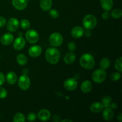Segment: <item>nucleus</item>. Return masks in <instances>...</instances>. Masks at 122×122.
Masks as SVG:
<instances>
[{
  "mask_svg": "<svg viewBox=\"0 0 122 122\" xmlns=\"http://www.w3.org/2000/svg\"><path fill=\"white\" fill-rule=\"evenodd\" d=\"M45 57L50 64H57L60 58V53L57 48H50L45 52Z\"/></svg>",
  "mask_w": 122,
  "mask_h": 122,
  "instance_id": "f257e3e1",
  "label": "nucleus"
},
{
  "mask_svg": "<svg viewBox=\"0 0 122 122\" xmlns=\"http://www.w3.org/2000/svg\"><path fill=\"white\" fill-rule=\"evenodd\" d=\"M80 64L86 69H93L95 67V62L93 56L90 54H85L82 56L80 59Z\"/></svg>",
  "mask_w": 122,
  "mask_h": 122,
  "instance_id": "f03ea898",
  "label": "nucleus"
},
{
  "mask_svg": "<svg viewBox=\"0 0 122 122\" xmlns=\"http://www.w3.org/2000/svg\"><path fill=\"white\" fill-rule=\"evenodd\" d=\"M82 22L85 28L88 30H92L96 26L97 20L95 15L92 14H88L83 18Z\"/></svg>",
  "mask_w": 122,
  "mask_h": 122,
  "instance_id": "7ed1b4c3",
  "label": "nucleus"
},
{
  "mask_svg": "<svg viewBox=\"0 0 122 122\" xmlns=\"http://www.w3.org/2000/svg\"><path fill=\"white\" fill-rule=\"evenodd\" d=\"M92 80L97 83H101L105 81L106 78V72L104 69H97L94 71L92 76Z\"/></svg>",
  "mask_w": 122,
  "mask_h": 122,
  "instance_id": "20e7f679",
  "label": "nucleus"
},
{
  "mask_svg": "<svg viewBox=\"0 0 122 122\" xmlns=\"http://www.w3.org/2000/svg\"><path fill=\"white\" fill-rule=\"evenodd\" d=\"M50 44L55 47H58L60 46L63 42V38L60 33L58 32H55L50 35L49 39Z\"/></svg>",
  "mask_w": 122,
  "mask_h": 122,
  "instance_id": "39448f33",
  "label": "nucleus"
},
{
  "mask_svg": "<svg viewBox=\"0 0 122 122\" xmlns=\"http://www.w3.org/2000/svg\"><path fill=\"white\" fill-rule=\"evenodd\" d=\"M18 85L19 88L22 90H27L30 86V80L27 75H23L19 77Z\"/></svg>",
  "mask_w": 122,
  "mask_h": 122,
  "instance_id": "423d86ee",
  "label": "nucleus"
},
{
  "mask_svg": "<svg viewBox=\"0 0 122 122\" xmlns=\"http://www.w3.org/2000/svg\"><path fill=\"white\" fill-rule=\"evenodd\" d=\"M26 39L30 44H35L38 41L39 35L35 30H29L26 33Z\"/></svg>",
  "mask_w": 122,
  "mask_h": 122,
  "instance_id": "0eeeda50",
  "label": "nucleus"
},
{
  "mask_svg": "<svg viewBox=\"0 0 122 122\" xmlns=\"http://www.w3.org/2000/svg\"><path fill=\"white\" fill-rule=\"evenodd\" d=\"M19 26V21L17 19L11 17L8 20L7 24V29L10 32H15L17 30Z\"/></svg>",
  "mask_w": 122,
  "mask_h": 122,
  "instance_id": "6e6552de",
  "label": "nucleus"
},
{
  "mask_svg": "<svg viewBox=\"0 0 122 122\" xmlns=\"http://www.w3.org/2000/svg\"><path fill=\"white\" fill-rule=\"evenodd\" d=\"M78 83L77 81L74 78H69L64 82V86L67 90L74 91L77 88Z\"/></svg>",
  "mask_w": 122,
  "mask_h": 122,
  "instance_id": "1a4fd4ad",
  "label": "nucleus"
},
{
  "mask_svg": "<svg viewBox=\"0 0 122 122\" xmlns=\"http://www.w3.org/2000/svg\"><path fill=\"white\" fill-rule=\"evenodd\" d=\"M12 4L15 9L23 10L27 7V0H12Z\"/></svg>",
  "mask_w": 122,
  "mask_h": 122,
  "instance_id": "9d476101",
  "label": "nucleus"
},
{
  "mask_svg": "<svg viewBox=\"0 0 122 122\" xmlns=\"http://www.w3.org/2000/svg\"><path fill=\"white\" fill-rule=\"evenodd\" d=\"M26 45V41L23 37L19 36L15 39L13 43V47L16 50H21L25 47Z\"/></svg>",
  "mask_w": 122,
  "mask_h": 122,
  "instance_id": "9b49d317",
  "label": "nucleus"
},
{
  "mask_svg": "<svg viewBox=\"0 0 122 122\" xmlns=\"http://www.w3.org/2000/svg\"><path fill=\"white\" fill-rule=\"evenodd\" d=\"M28 52L30 57H37L42 53V48L39 45H33L29 49Z\"/></svg>",
  "mask_w": 122,
  "mask_h": 122,
  "instance_id": "f8f14e48",
  "label": "nucleus"
},
{
  "mask_svg": "<svg viewBox=\"0 0 122 122\" xmlns=\"http://www.w3.org/2000/svg\"><path fill=\"white\" fill-rule=\"evenodd\" d=\"M14 39L13 35L10 33H6L1 37V42L2 45H8L11 44Z\"/></svg>",
  "mask_w": 122,
  "mask_h": 122,
  "instance_id": "ddd939ff",
  "label": "nucleus"
},
{
  "mask_svg": "<svg viewBox=\"0 0 122 122\" xmlns=\"http://www.w3.org/2000/svg\"><path fill=\"white\" fill-rule=\"evenodd\" d=\"M38 117L42 121H47L51 117V113L46 109H42L38 113Z\"/></svg>",
  "mask_w": 122,
  "mask_h": 122,
  "instance_id": "4468645a",
  "label": "nucleus"
},
{
  "mask_svg": "<svg viewBox=\"0 0 122 122\" xmlns=\"http://www.w3.org/2000/svg\"><path fill=\"white\" fill-rule=\"evenodd\" d=\"M85 33L84 29L81 26H76L71 30V34L75 38H81Z\"/></svg>",
  "mask_w": 122,
  "mask_h": 122,
  "instance_id": "2eb2a0df",
  "label": "nucleus"
},
{
  "mask_svg": "<svg viewBox=\"0 0 122 122\" xmlns=\"http://www.w3.org/2000/svg\"><path fill=\"white\" fill-rule=\"evenodd\" d=\"M100 4L102 9L106 11H109L113 6V0H100Z\"/></svg>",
  "mask_w": 122,
  "mask_h": 122,
  "instance_id": "dca6fc26",
  "label": "nucleus"
},
{
  "mask_svg": "<svg viewBox=\"0 0 122 122\" xmlns=\"http://www.w3.org/2000/svg\"><path fill=\"white\" fill-rule=\"evenodd\" d=\"M6 80L8 84L13 85L15 84L17 81V76L14 72L10 71L6 76Z\"/></svg>",
  "mask_w": 122,
  "mask_h": 122,
  "instance_id": "f3484780",
  "label": "nucleus"
},
{
  "mask_svg": "<svg viewBox=\"0 0 122 122\" xmlns=\"http://www.w3.org/2000/svg\"><path fill=\"white\" fill-rule=\"evenodd\" d=\"M103 105L101 102H94L92 104L90 107V110L94 113H98L103 110Z\"/></svg>",
  "mask_w": 122,
  "mask_h": 122,
  "instance_id": "a211bd4d",
  "label": "nucleus"
},
{
  "mask_svg": "<svg viewBox=\"0 0 122 122\" xmlns=\"http://www.w3.org/2000/svg\"><path fill=\"white\" fill-rule=\"evenodd\" d=\"M81 89L84 93H88L92 89V84L89 81H85L81 84Z\"/></svg>",
  "mask_w": 122,
  "mask_h": 122,
  "instance_id": "6ab92c4d",
  "label": "nucleus"
},
{
  "mask_svg": "<svg viewBox=\"0 0 122 122\" xmlns=\"http://www.w3.org/2000/svg\"><path fill=\"white\" fill-rule=\"evenodd\" d=\"M113 109L110 108V107H106L105 108L103 112V114H102V116L104 120L108 121L113 119Z\"/></svg>",
  "mask_w": 122,
  "mask_h": 122,
  "instance_id": "aec40b11",
  "label": "nucleus"
},
{
  "mask_svg": "<svg viewBox=\"0 0 122 122\" xmlns=\"http://www.w3.org/2000/svg\"><path fill=\"white\" fill-rule=\"evenodd\" d=\"M52 0H41L40 7L44 11H49L52 7Z\"/></svg>",
  "mask_w": 122,
  "mask_h": 122,
  "instance_id": "412c9836",
  "label": "nucleus"
},
{
  "mask_svg": "<svg viewBox=\"0 0 122 122\" xmlns=\"http://www.w3.org/2000/svg\"><path fill=\"white\" fill-rule=\"evenodd\" d=\"M76 59V55L73 52H68L65 55L64 57V61L66 64H71L75 61Z\"/></svg>",
  "mask_w": 122,
  "mask_h": 122,
  "instance_id": "4be33fe9",
  "label": "nucleus"
},
{
  "mask_svg": "<svg viewBox=\"0 0 122 122\" xmlns=\"http://www.w3.org/2000/svg\"><path fill=\"white\" fill-rule=\"evenodd\" d=\"M17 61L19 65L25 66L27 63V58L23 54H20L17 57Z\"/></svg>",
  "mask_w": 122,
  "mask_h": 122,
  "instance_id": "5701e85b",
  "label": "nucleus"
},
{
  "mask_svg": "<svg viewBox=\"0 0 122 122\" xmlns=\"http://www.w3.org/2000/svg\"><path fill=\"white\" fill-rule=\"evenodd\" d=\"M100 66L102 69H107L110 66V61L108 58H103L100 62Z\"/></svg>",
  "mask_w": 122,
  "mask_h": 122,
  "instance_id": "b1692460",
  "label": "nucleus"
},
{
  "mask_svg": "<svg viewBox=\"0 0 122 122\" xmlns=\"http://www.w3.org/2000/svg\"><path fill=\"white\" fill-rule=\"evenodd\" d=\"M112 102V98L111 97L108 96H105L103 97L102 100V104L103 105L104 108H106V107H109L110 106L111 103Z\"/></svg>",
  "mask_w": 122,
  "mask_h": 122,
  "instance_id": "393cba45",
  "label": "nucleus"
},
{
  "mask_svg": "<svg viewBox=\"0 0 122 122\" xmlns=\"http://www.w3.org/2000/svg\"><path fill=\"white\" fill-rule=\"evenodd\" d=\"M26 121L25 117L22 113H17L14 115L13 118V122H24Z\"/></svg>",
  "mask_w": 122,
  "mask_h": 122,
  "instance_id": "a878e982",
  "label": "nucleus"
},
{
  "mask_svg": "<svg viewBox=\"0 0 122 122\" xmlns=\"http://www.w3.org/2000/svg\"><path fill=\"white\" fill-rule=\"evenodd\" d=\"M122 15V10L120 9H119V8L113 10V11L111 13V15H112V17L114 18V19H119V18L121 17Z\"/></svg>",
  "mask_w": 122,
  "mask_h": 122,
  "instance_id": "bb28decb",
  "label": "nucleus"
},
{
  "mask_svg": "<svg viewBox=\"0 0 122 122\" xmlns=\"http://www.w3.org/2000/svg\"><path fill=\"white\" fill-rule=\"evenodd\" d=\"M20 26L23 29H27L30 26V23L29 21L27 19H23L20 21Z\"/></svg>",
  "mask_w": 122,
  "mask_h": 122,
  "instance_id": "cd10ccee",
  "label": "nucleus"
},
{
  "mask_svg": "<svg viewBox=\"0 0 122 122\" xmlns=\"http://www.w3.org/2000/svg\"><path fill=\"white\" fill-rule=\"evenodd\" d=\"M122 57H119L118 59L116 60L115 62V67L117 70H119L120 72L122 71Z\"/></svg>",
  "mask_w": 122,
  "mask_h": 122,
  "instance_id": "c85d7f7f",
  "label": "nucleus"
},
{
  "mask_svg": "<svg viewBox=\"0 0 122 122\" xmlns=\"http://www.w3.org/2000/svg\"><path fill=\"white\" fill-rule=\"evenodd\" d=\"M49 15L53 19H57L59 16V13L58 11L55 9H50L49 11Z\"/></svg>",
  "mask_w": 122,
  "mask_h": 122,
  "instance_id": "c756f323",
  "label": "nucleus"
},
{
  "mask_svg": "<svg viewBox=\"0 0 122 122\" xmlns=\"http://www.w3.org/2000/svg\"><path fill=\"white\" fill-rule=\"evenodd\" d=\"M121 77V74L120 73L114 72L110 75V79L113 81H117Z\"/></svg>",
  "mask_w": 122,
  "mask_h": 122,
  "instance_id": "7c9ffc66",
  "label": "nucleus"
},
{
  "mask_svg": "<svg viewBox=\"0 0 122 122\" xmlns=\"http://www.w3.org/2000/svg\"><path fill=\"white\" fill-rule=\"evenodd\" d=\"M7 94H8V93H7V91H6V89H4V88L0 87V98H5L7 97Z\"/></svg>",
  "mask_w": 122,
  "mask_h": 122,
  "instance_id": "2f4dec72",
  "label": "nucleus"
},
{
  "mask_svg": "<svg viewBox=\"0 0 122 122\" xmlns=\"http://www.w3.org/2000/svg\"><path fill=\"white\" fill-rule=\"evenodd\" d=\"M36 114L34 113H30L27 115V120L30 122H33L36 119Z\"/></svg>",
  "mask_w": 122,
  "mask_h": 122,
  "instance_id": "473e14b6",
  "label": "nucleus"
},
{
  "mask_svg": "<svg viewBox=\"0 0 122 122\" xmlns=\"http://www.w3.org/2000/svg\"><path fill=\"white\" fill-rule=\"evenodd\" d=\"M68 48L70 51H71V52L74 51L76 49V45H75V43L73 42H70L68 44Z\"/></svg>",
  "mask_w": 122,
  "mask_h": 122,
  "instance_id": "72a5a7b5",
  "label": "nucleus"
},
{
  "mask_svg": "<svg viewBox=\"0 0 122 122\" xmlns=\"http://www.w3.org/2000/svg\"><path fill=\"white\" fill-rule=\"evenodd\" d=\"M7 20L5 17L2 16H0V28L3 27L5 25Z\"/></svg>",
  "mask_w": 122,
  "mask_h": 122,
  "instance_id": "f704fd0d",
  "label": "nucleus"
},
{
  "mask_svg": "<svg viewBox=\"0 0 122 122\" xmlns=\"http://www.w3.org/2000/svg\"><path fill=\"white\" fill-rule=\"evenodd\" d=\"M5 82V76L2 73L0 72V86L2 85Z\"/></svg>",
  "mask_w": 122,
  "mask_h": 122,
  "instance_id": "c9c22d12",
  "label": "nucleus"
},
{
  "mask_svg": "<svg viewBox=\"0 0 122 122\" xmlns=\"http://www.w3.org/2000/svg\"><path fill=\"white\" fill-rule=\"evenodd\" d=\"M109 17H110V14L109 13H108V11H105L104 13H103L102 14V19H105V20H107V19H108Z\"/></svg>",
  "mask_w": 122,
  "mask_h": 122,
  "instance_id": "e433bc0d",
  "label": "nucleus"
},
{
  "mask_svg": "<svg viewBox=\"0 0 122 122\" xmlns=\"http://www.w3.org/2000/svg\"><path fill=\"white\" fill-rule=\"evenodd\" d=\"M109 107H110V108L113 110L116 109V108L117 107V104L115 103V102H112Z\"/></svg>",
  "mask_w": 122,
  "mask_h": 122,
  "instance_id": "4c0bfd02",
  "label": "nucleus"
},
{
  "mask_svg": "<svg viewBox=\"0 0 122 122\" xmlns=\"http://www.w3.org/2000/svg\"><path fill=\"white\" fill-rule=\"evenodd\" d=\"M92 33H91V32L90 31V30H88L87 29V30L85 32V35L87 37H90L91 36Z\"/></svg>",
  "mask_w": 122,
  "mask_h": 122,
  "instance_id": "58836bf2",
  "label": "nucleus"
},
{
  "mask_svg": "<svg viewBox=\"0 0 122 122\" xmlns=\"http://www.w3.org/2000/svg\"><path fill=\"white\" fill-rule=\"evenodd\" d=\"M53 120L54 122H59L60 121V117L58 116H54L53 117Z\"/></svg>",
  "mask_w": 122,
  "mask_h": 122,
  "instance_id": "ea45409f",
  "label": "nucleus"
},
{
  "mask_svg": "<svg viewBox=\"0 0 122 122\" xmlns=\"http://www.w3.org/2000/svg\"><path fill=\"white\" fill-rule=\"evenodd\" d=\"M117 120H119L120 122H122V113H120V114H119V116H118V117H117Z\"/></svg>",
  "mask_w": 122,
  "mask_h": 122,
  "instance_id": "a19ab883",
  "label": "nucleus"
},
{
  "mask_svg": "<svg viewBox=\"0 0 122 122\" xmlns=\"http://www.w3.org/2000/svg\"><path fill=\"white\" fill-rule=\"evenodd\" d=\"M62 122H72V120H67V119H64V120H62Z\"/></svg>",
  "mask_w": 122,
  "mask_h": 122,
  "instance_id": "79ce46f5",
  "label": "nucleus"
}]
</instances>
